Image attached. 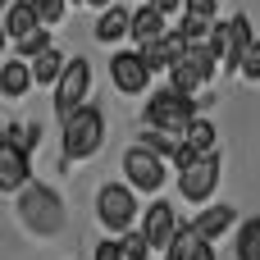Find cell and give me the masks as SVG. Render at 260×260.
Listing matches in <instances>:
<instances>
[{
	"instance_id": "obj_1",
	"label": "cell",
	"mask_w": 260,
	"mask_h": 260,
	"mask_svg": "<svg viewBox=\"0 0 260 260\" xmlns=\"http://www.w3.org/2000/svg\"><path fill=\"white\" fill-rule=\"evenodd\" d=\"M101 142H105V114L96 105H78L73 114H64V155L69 160L96 155Z\"/></svg>"
},
{
	"instance_id": "obj_2",
	"label": "cell",
	"mask_w": 260,
	"mask_h": 260,
	"mask_svg": "<svg viewBox=\"0 0 260 260\" xmlns=\"http://www.w3.org/2000/svg\"><path fill=\"white\" fill-rule=\"evenodd\" d=\"M192 119H197L192 96H187V91H174V87H169V91H160V96L146 105V123H151L155 133H165V137H169V133H183Z\"/></svg>"
},
{
	"instance_id": "obj_3",
	"label": "cell",
	"mask_w": 260,
	"mask_h": 260,
	"mask_svg": "<svg viewBox=\"0 0 260 260\" xmlns=\"http://www.w3.org/2000/svg\"><path fill=\"white\" fill-rule=\"evenodd\" d=\"M210 73H215V55H210L206 46H187V50L174 59V69H169V87L192 96L197 87L210 82Z\"/></svg>"
},
{
	"instance_id": "obj_4",
	"label": "cell",
	"mask_w": 260,
	"mask_h": 260,
	"mask_svg": "<svg viewBox=\"0 0 260 260\" xmlns=\"http://www.w3.org/2000/svg\"><path fill=\"white\" fill-rule=\"evenodd\" d=\"M87 87H91V64H87V59H69L64 73L55 78V114H59V119L73 114V110L82 105Z\"/></svg>"
},
{
	"instance_id": "obj_5",
	"label": "cell",
	"mask_w": 260,
	"mask_h": 260,
	"mask_svg": "<svg viewBox=\"0 0 260 260\" xmlns=\"http://www.w3.org/2000/svg\"><path fill=\"white\" fill-rule=\"evenodd\" d=\"M123 174H128V183L133 187H142V192H155L160 183H165V155H155L151 146H128L123 151Z\"/></svg>"
},
{
	"instance_id": "obj_6",
	"label": "cell",
	"mask_w": 260,
	"mask_h": 260,
	"mask_svg": "<svg viewBox=\"0 0 260 260\" xmlns=\"http://www.w3.org/2000/svg\"><path fill=\"white\" fill-rule=\"evenodd\" d=\"M96 210H101V224H105V229L123 233V229L133 224V215H137V197H133L128 187L110 183V187H101V197H96Z\"/></svg>"
},
{
	"instance_id": "obj_7",
	"label": "cell",
	"mask_w": 260,
	"mask_h": 260,
	"mask_svg": "<svg viewBox=\"0 0 260 260\" xmlns=\"http://www.w3.org/2000/svg\"><path fill=\"white\" fill-rule=\"evenodd\" d=\"M110 78H114V87L128 91V96H137V91L151 87V69H146L142 50H123V55H114V59H110Z\"/></svg>"
},
{
	"instance_id": "obj_8",
	"label": "cell",
	"mask_w": 260,
	"mask_h": 260,
	"mask_svg": "<svg viewBox=\"0 0 260 260\" xmlns=\"http://www.w3.org/2000/svg\"><path fill=\"white\" fill-rule=\"evenodd\" d=\"M215 178H219V165H215L210 155H197L187 169H178V192H183L187 201H206V197L215 192Z\"/></svg>"
},
{
	"instance_id": "obj_9",
	"label": "cell",
	"mask_w": 260,
	"mask_h": 260,
	"mask_svg": "<svg viewBox=\"0 0 260 260\" xmlns=\"http://www.w3.org/2000/svg\"><path fill=\"white\" fill-rule=\"evenodd\" d=\"M183 50H187V37H183V32H169V37L160 32L155 41H146V46H142V59H146V69H151V73H169V69H174V59H178Z\"/></svg>"
},
{
	"instance_id": "obj_10",
	"label": "cell",
	"mask_w": 260,
	"mask_h": 260,
	"mask_svg": "<svg viewBox=\"0 0 260 260\" xmlns=\"http://www.w3.org/2000/svg\"><path fill=\"white\" fill-rule=\"evenodd\" d=\"M32 165H27V151L14 146L9 137H0V192H18L27 183Z\"/></svg>"
},
{
	"instance_id": "obj_11",
	"label": "cell",
	"mask_w": 260,
	"mask_h": 260,
	"mask_svg": "<svg viewBox=\"0 0 260 260\" xmlns=\"http://www.w3.org/2000/svg\"><path fill=\"white\" fill-rule=\"evenodd\" d=\"M174 229H178V219H174V210L165 206V201H155L151 210H146V224H142V233H146V242L151 247H169V238H174Z\"/></svg>"
},
{
	"instance_id": "obj_12",
	"label": "cell",
	"mask_w": 260,
	"mask_h": 260,
	"mask_svg": "<svg viewBox=\"0 0 260 260\" xmlns=\"http://www.w3.org/2000/svg\"><path fill=\"white\" fill-rule=\"evenodd\" d=\"M37 27H41V18H37L32 0H9V14H5V37L23 41V37H27V32H37Z\"/></svg>"
},
{
	"instance_id": "obj_13",
	"label": "cell",
	"mask_w": 260,
	"mask_h": 260,
	"mask_svg": "<svg viewBox=\"0 0 260 260\" xmlns=\"http://www.w3.org/2000/svg\"><path fill=\"white\" fill-rule=\"evenodd\" d=\"M128 32H133V41H155L160 32H165V14L155 9V5H142V9H133L128 14Z\"/></svg>"
},
{
	"instance_id": "obj_14",
	"label": "cell",
	"mask_w": 260,
	"mask_h": 260,
	"mask_svg": "<svg viewBox=\"0 0 260 260\" xmlns=\"http://www.w3.org/2000/svg\"><path fill=\"white\" fill-rule=\"evenodd\" d=\"M229 224H233V210H229V206H215V210H206V215L192 224V233H197L201 242H215V238H219Z\"/></svg>"
},
{
	"instance_id": "obj_15",
	"label": "cell",
	"mask_w": 260,
	"mask_h": 260,
	"mask_svg": "<svg viewBox=\"0 0 260 260\" xmlns=\"http://www.w3.org/2000/svg\"><path fill=\"white\" fill-rule=\"evenodd\" d=\"M128 14H133V9L105 5V14H101V23H96V41H119V37L128 32Z\"/></svg>"
},
{
	"instance_id": "obj_16",
	"label": "cell",
	"mask_w": 260,
	"mask_h": 260,
	"mask_svg": "<svg viewBox=\"0 0 260 260\" xmlns=\"http://www.w3.org/2000/svg\"><path fill=\"white\" fill-rule=\"evenodd\" d=\"M27 82H32V69H27L23 59H9V64L0 69V91H5V96H23Z\"/></svg>"
},
{
	"instance_id": "obj_17",
	"label": "cell",
	"mask_w": 260,
	"mask_h": 260,
	"mask_svg": "<svg viewBox=\"0 0 260 260\" xmlns=\"http://www.w3.org/2000/svg\"><path fill=\"white\" fill-rule=\"evenodd\" d=\"M59 73H64V59H59L55 46H46L41 55H32V82H55Z\"/></svg>"
},
{
	"instance_id": "obj_18",
	"label": "cell",
	"mask_w": 260,
	"mask_h": 260,
	"mask_svg": "<svg viewBox=\"0 0 260 260\" xmlns=\"http://www.w3.org/2000/svg\"><path fill=\"white\" fill-rule=\"evenodd\" d=\"M183 133H187V146H192L197 155H210V146H215V128H210L206 119H192Z\"/></svg>"
},
{
	"instance_id": "obj_19",
	"label": "cell",
	"mask_w": 260,
	"mask_h": 260,
	"mask_svg": "<svg viewBox=\"0 0 260 260\" xmlns=\"http://www.w3.org/2000/svg\"><path fill=\"white\" fill-rule=\"evenodd\" d=\"M238 260H260V219H247L238 233Z\"/></svg>"
},
{
	"instance_id": "obj_20",
	"label": "cell",
	"mask_w": 260,
	"mask_h": 260,
	"mask_svg": "<svg viewBox=\"0 0 260 260\" xmlns=\"http://www.w3.org/2000/svg\"><path fill=\"white\" fill-rule=\"evenodd\" d=\"M197 242H201V238H197L192 229H174V238H169V247H165V260H187Z\"/></svg>"
},
{
	"instance_id": "obj_21",
	"label": "cell",
	"mask_w": 260,
	"mask_h": 260,
	"mask_svg": "<svg viewBox=\"0 0 260 260\" xmlns=\"http://www.w3.org/2000/svg\"><path fill=\"white\" fill-rule=\"evenodd\" d=\"M123 260H146V251H151V242H146V233H123Z\"/></svg>"
},
{
	"instance_id": "obj_22",
	"label": "cell",
	"mask_w": 260,
	"mask_h": 260,
	"mask_svg": "<svg viewBox=\"0 0 260 260\" xmlns=\"http://www.w3.org/2000/svg\"><path fill=\"white\" fill-rule=\"evenodd\" d=\"M238 73H242V78H251V82L260 78V41H251V46L242 50V64H238Z\"/></svg>"
},
{
	"instance_id": "obj_23",
	"label": "cell",
	"mask_w": 260,
	"mask_h": 260,
	"mask_svg": "<svg viewBox=\"0 0 260 260\" xmlns=\"http://www.w3.org/2000/svg\"><path fill=\"white\" fill-rule=\"evenodd\" d=\"M64 5H69V0H32V9H37L41 23H59V18H64Z\"/></svg>"
},
{
	"instance_id": "obj_24",
	"label": "cell",
	"mask_w": 260,
	"mask_h": 260,
	"mask_svg": "<svg viewBox=\"0 0 260 260\" xmlns=\"http://www.w3.org/2000/svg\"><path fill=\"white\" fill-rule=\"evenodd\" d=\"M46 46H50V32H46V27H37V32H27V37L18 41V50H23V55H41Z\"/></svg>"
},
{
	"instance_id": "obj_25",
	"label": "cell",
	"mask_w": 260,
	"mask_h": 260,
	"mask_svg": "<svg viewBox=\"0 0 260 260\" xmlns=\"http://www.w3.org/2000/svg\"><path fill=\"white\" fill-rule=\"evenodd\" d=\"M96 260H123V247L119 242H96Z\"/></svg>"
},
{
	"instance_id": "obj_26",
	"label": "cell",
	"mask_w": 260,
	"mask_h": 260,
	"mask_svg": "<svg viewBox=\"0 0 260 260\" xmlns=\"http://www.w3.org/2000/svg\"><path fill=\"white\" fill-rule=\"evenodd\" d=\"M187 14H201V18H215V0H187Z\"/></svg>"
},
{
	"instance_id": "obj_27",
	"label": "cell",
	"mask_w": 260,
	"mask_h": 260,
	"mask_svg": "<svg viewBox=\"0 0 260 260\" xmlns=\"http://www.w3.org/2000/svg\"><path fill=\"white\" fill-rule=\"evenodd\" d=\"M187 260H215V247H210V242H197V247H192V256Z\"/></svg>"
},
{
	"instance_id": "obj_28",
	"label": "cell",
	"mask_w": 260,
	"mask_h": 260,
	"mask_svg": "<svg viewBox=\"0 0 260 260\" xmlns=\"http://www.w3.org/2000/svg\"><path fill=\"white\" fill-rule=\"evenodd\" d=\"M146 5H155L160 14H178V5H183V0H146Z\"/></svg>"
},
{
	"instance_id": "obj_29",
	"label": "cell",
	"mask_w": 260,
	"mask_h": 260,
	"mask_svg": "<svg viewBox=\"0 0 260 260\" xmlns=\"http://www.w3.org/2000/svg\"><path fill=\"white\" fill-rule=\"evenodd\" d=\"M0 50H5V23H0Z\"/></svg>"
},
{
	"instance_id": "obj_30",
	"label": "cell",
	"mask_w": 260,
	"mask_h": 260,
	"mask_svg": "<svg viewBox=\"0 0 260 260\" xmlns=\"http://www.w3.org/2000/svg\"><path fill=\"white\" fill-rule=\"evenodd\" d=\"M87 5H101V9H105V5H110V0H87Z\"/></svg>"
},
{
	"instance_id": "obj_31",
	"label": "cell",
	"mask_w": 260,
	"mask_h": 260,
	"mask_svg": "<svg viewBox=\"0 0 260 260\" xmlns=\"http://www.w3.org/2000/svg\"><path fill=\"white\" fill-rule=\"evenodd\" d=\"M0 5H9V0H0Z\"/></svg>"
}]
</instances>
